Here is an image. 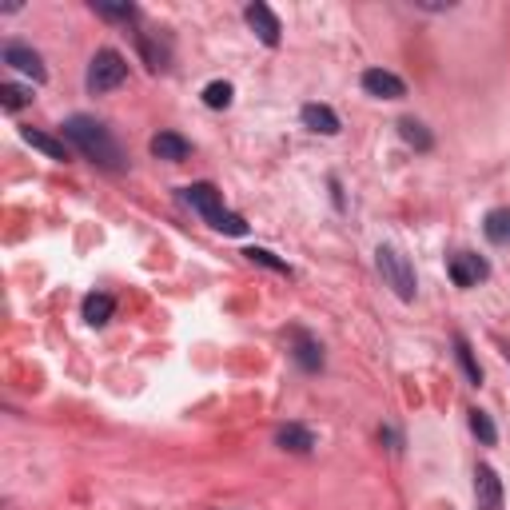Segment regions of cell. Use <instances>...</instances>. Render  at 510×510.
Wrapping results in <instances>:
<instances>
[{
  "instance_id": "obj_13",
  "label": "cell",
  "mask_w": 510,
  "mask_h": 510,
  "mask_svg": "<svg viewBox=\"0 0 510 510\" xmlns=\"http://www.w3.org/2000/svg\"><path fill=\"white\" fill-rule=\"evenodd\" d=\"M275 443H280L283 451H291V454H311L315 434L308 431V426H300V423H287V426L275 431Z\"/></svg>"
},
{
  "instance_id": "obj_19",
  "label": "cell",
  "mask_w": 510,
  "mask_h": 510,
  "mask_svg": "<svg viewBox=\"0 0 510 510\" xmlns=\"http://www.w3.org/2000/svg\"><path fill=\"white\" fill-rule=\"evenodd\" d=\"M24 104H32V92L21 85H0V108L4 112H21Z\"/></svg>"
},
{
  "instance_id": "obj_18",
  "label": "cell",
  "mask_w": 510,
  "mask_h": 510,
  "mask_svg": "<svg viewBox=\"0 0 510 510\" xmlns=\"http://www.w3.org/2000/svg\"><path fill=\"white\" fill-rule=\"evenodd\" d=\"M21 136H24V144H32L36 152H44L49 160H68V144H64V140H52L49 132H36V128H24Z\"/></svg>"
},
{
  "instance_id": "obj_5",
  "label": "cell",
  "mask_w": 510,
  "mask_h": 510,
  "mask_svg": "<svg viewBox=\"0 0 510 510\" xmlns=\"http://www.w3.org/2000/svg\"><path fill=\"white\" fill-rule=\"evenodd\" d=\"M183 200H188L192 211H200L208 224L228 211V208H224V192H219L216 183H208V180H203V183H188V188H183Z\"/></svg>"
},
{
  "instance_id": "obj_1",
  "label": "cell",
  "mask_w": 510,
  "mask_h": 510,
  "mask_svg": "<svg viewBox=\"0 0 510 510\" xmlns=\"http://www.w3.org/2000/svg\"><path fill=\"white\" fill-rule=\"evenodd\" d=\"M60 128H64V136L72 140V148H76L85 160L96 164V168L120 172L128 164L124 148H120V140L112 136V128H108L104 120H96V116H68Z\"/></svg>"
},
{
  "instance_id": "obj_6",
  "label": "cell",
  "mask_w": 510,
  "mask_h": 510,
  "mask_svg": "<svg viewBox=\"0 0 510 510\" xmlns=\"http://www.w3.org/2000/svg\"><path fill=\"white\" fill-rule=\"evenodd\" d=\"M4 64L16 72H24V76H32V85H44V80H49V68H44L40 52H32L29 44H16V40L4 44Z\"/></svg>"
},
{
  "instance_id": "obj_15",
  "label": "cell",
  "mask_w": 510,
  "mask_h": 510,
  "mask_svg": "<svg viewBox=\"0 0 510 510\" xmlns=\"http://www.w3.org/2000/svg\"><path fill=\"white\" fill-rule=\"evenodd\" d=\"M482 231H487L490 244L510 247V208H495V211H487V219H482Z\"/></svg>"
},
{
  "instance_id": "obj_10",
  "label": "cell",
  "mask_w": 510,
  "mask_h": 510,
  "mask_svg": "<svg viewBox=\"0 0 510 510\" xmlns=\"http://www.w3.org/2000/svg\"><path fill=\"white\" fill-rule=\"evenodd\" d=\"M291 359L300 363L303 371H319L323 367V347H319V339L308 336L303 327H295L291 331Z\"/></svg>"
},
{
  "instance_id": "obj_9",
  "label": "cell",
  "mask_w": 510,
  "mask_h": 510,
  "mask_svg": "<svg viewBox=\"0 0 510 510\" xmlns=\"http://www.w3.org/2000/svg\"><path fill=\"white\" fill-rule=\"evenodd\" d=\"M363 92L367 96H379V100H403L407 96V85L387 68H367L363 72Z\"/></svg>"
},
{
  "instance_id": "obj_11",
  "label": "cell",
  "mask_w": 510,
  "mask_h": 510,
  "mask_svg": "<svg viewBox=\"0 0 510 510\" xmlns=\"http://www.w3.org/2000/svg\"><path fill=\"white\" fill-rule=\"evenodd\" d=\"M152 156L156 160H168V164H180V160H188L192 156V144L183 140L180 132H160V136H152Z\"/></svg>"
},
{
  "instance_id": "obj_22",
  "label": "cell",
  "mask_w": 510,
  "mask_h": 510,
  "mask_svg": "<svg viewBox=\"0 0 510 510\" xmlns=\"http://www.w3.org/2000/svg\"><path fill=\"white\" fill-rule=\"evenodd\" d=\"M470 431L482 439V447H495L498 443V431H495V423H490L487 411H470Z\"/></svg>"
},
{
  "instance_id": "obj_21",
  "label": "cell",
  "mask_w": 510,
  "mask_h": 510,
  "mask_svg": "<svg viewBox=\"0 0 510 510\" xmlns=\"http://www.w3.org/2000/svg\"><path fill=\"white\" fill-rule=\"evenodd\" d=\"M231 96H236V88H231L228 80H211V85L203 88V104L208 108H228Z\"/></svg>"
},
{
  "instance_id": "obj_14",
  "label": "cell",
  "mask_w": 510,
  "mask_h": 510,
  "mask_svg": "<svg viewBox=\"0 0 510 510\" xmlns=\"http://www.w3.org/2000/svg\"><path fill=\"white\" fill-rule=\"evenodd\" d=\"M112 315H116V300H112V295L92 291L88 300H85V323H92V327H104Z\"/></svg>"
},
{
  "instance_id": "obj_17",
  "label": "cell",
  "mask_w": 510,
  "mask_h": 510,
  "mask_svg": "<svg viewBox=\"0 0 510 510\" xmlns=\"http://www.w3.org/2000/svg\"><path fill=\"white\" fill-rule=\"evenodd\" d=\"M398 136H403V140L411 144L415 152H431V148H434V136L426 132V124H419L415 116H403V120H398Z\"/></svg>"
},
{
  "instance_id": "obj_24",
  "label": "cell",
  "mask_w": 510,
  "mask_h": 510,
  "mask_svg": "<svg viewBox=\"0 0 510 510\" xmlns=\"http://www.w3.org/2000/svg\"><path fill=\"white\" fill-rule=\"evenodd\" d=\"M247 259H252V264H264V267H272V272H280V275H291V267H287L283 259H275L272 252H264V247H252V252H247Z\"/></svg>"
},
{
  "instance_id": "obj_12",
  "label": "cell",
  "mask_w": 510,
  "mask_h": 510,
  "mask_svg": "<svg viewBox=\"0 0 510 510\" xmlns=\"http://www.w3.org/2000/svg\"><path fill=\"white\" fill-rule=\"evenodd\" d=\"M300 120L308 132H319V136H336L339 132V116L331 112L327 104H303L300 108Z\"/></svg>"
},
{
  "instance_id": "obj_8",
  "label": "cell",
  "mask_w": 510,
  "mask_h": 510,
  "mask_svg": "<svg viewBox=\"0 0 510 510\" xmlns=\"http://www.w3.org/2000/svg\"><path fill=\"white\" fill-rule=\"evenodd\" d=\"M475 503H479V510H503V479H498L495 467H487V462L475 467Z\"/></svg>"
},
{
  "instance_id": "obj_25",
  "label": "cell",
  "mask_w": 510,
  "mask_h": 510,
  "mask_svg": "<svg viewBox=\"0 0 510 510\" xmlns=\"http://www.w3.org/2000/svg\"><path fill=\"white\" fill-rule=\"evenodd\" d=\"M104 21H136V8L132 4H92Z\"/></svg>"
},
{
  "instance_id": "obj_3",
  "label": "cell",
  "mask_w": 510,
  "mask_h": 510,
  "mask_svg": "<svg viewBox=\"0 0 510 510\" xmlns=\"http://www.w3.org/2000/svg\"><path fill=\"white\" fill-rule=\"evenodd\" d=\"M124 80H128V60L120 57L116 49H100L96 57H92L88 76H85V85H88L92 96H104V92L120 88Z\"/></svg>"
},
{
  "instance_id": "obj_7",
  "label": "cell",
  "mask_w": 510,
  "mask_h": 510,
  "mask_svg": "<svg viewBox=\"0 0 510 510\" xmlns=\"http://www.w3.org/2000/svg\"><path fill=\"white\" fill-rule=\"evenodd\" d=\"M244 21H247V29H252L259 40L267 44V49H275V44H280V32H283L280 29V16H275L267 4H259V0H255V4H247L244 8Z\"/></svg>"
},
{
  "instance_id": "obj_20",
  "label": "cell",
  "mask_w": 510,
  "mask_h": 510,
  "mask_svg": "<svg viewBox=\"0 0 510 510\" xmlns=\"http://www.w3.org/2000/svg\"><path fill=\"white\" fill-rule=\"evenodd\" d=\"M454 355H459V363H462V371H467V379L470 383H482V367L475 363V355H470V343L462 339V336H454Z\"/></svg>"
},
{
  "instance_id": "obj_4",
  "label": "cell",
  "mask_w": 510,
  "mask_h": 510,
  "mask_svg": "<svg viewBox=\"0 0 510 510\" xmlns=\"http://www.w3.org/2000/svg\"><path fill=\"white\" fill-rule=\"evenodd\" d=\"M447 275H451L454 287H475V283H482L490 275V264L482 255H475V252H459V255H451Z\"/></svg>"
},
{
  "instance_id": "obj_16",
  "label": "cell",
  "mask_w": 510,
  "mask_h": 510,
  "mask_svg": "<svg viewBox=\"0 0 510 510\" xmlns=\"http://www.w3.org/2000/svg\"><path fill=\"white\" fill-rule=\"evenodd\" d=\"M136 44H140L144 64H148L152 72H164V68H168V44H160L152 32H136Z\"/></svg>"
},
{
  "instance_id": "obj_23",
  "label": "cell",
  "mask_w": 510,
  "mask_h": 510,
  "mask_svg": "<svg viewBox=\"0 0 510 510\" xmlns=\"http://www.w3.org/2000/svg\"><path fill=\"white\" fill-rule=\"evenodd\" d=\"M211 228L224 231V236H247V219L236 216V211H224V216H216V219H211Z\"/></svg>"
},
{
  "instance_id": "obj_26",
  "label": "cell",
  "mask_w": 510,
  "mask_h": 510,
  "mask_svg": "<svg viewBox=\"0 0 510 510\" xmlns=\"http://www.w3.org/2000/svg\"><path fill=\"white\" fill-rule=\"evenodd\" d=\"M503 351H506V359H510V343H506V347H503Z\"/></svg>"
},
{
  "instance_id": "obj_2",
  "label": "cell",
  "mask_w": 510,
  "mask_h": 510,
  "mask_svg": "<svg viewBox=\"0 0 510 510\" xmlns=\"http://www.w3.org/2000/svg\"><path fill=\"white\" fill-rule=\"evenodd\" d=\"M375 267H379L383 283L391 287L398 300H403V303L415 300V267H411V259L398 252V247H391V244L379 247V252H375Z\"/></svg>"
}]
</instances>
